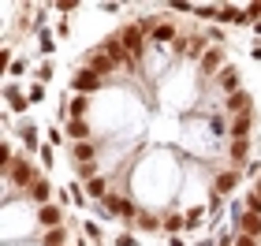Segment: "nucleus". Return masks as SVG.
<instances>
[{"label": "nucleus", "mask_w": 261, "mask_h": 246, "mask_svg": "<svg viewBox=\"0 0 261 246\" xmlns=\"http://www.w3.org/2000/svg\"><path fill=\"white\" fill-rule=\"evenodd\" d=\"M4 190V246H60V216L45 202V186H30V172L22 175V186L8 172Z\"/></svg>", "instance_id": "nucleus-1"}]
</instances>
